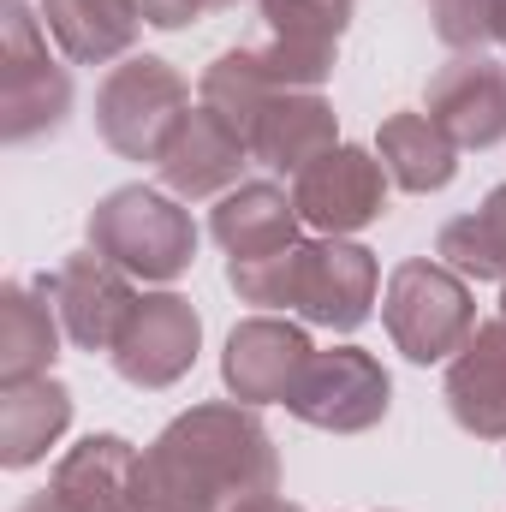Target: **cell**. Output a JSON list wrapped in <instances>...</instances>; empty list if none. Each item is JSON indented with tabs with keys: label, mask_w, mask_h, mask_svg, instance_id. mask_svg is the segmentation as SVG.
Returning a JSON list of instances; mask_svg holds the SVG:
<instances>
[{
	"label": "cell",
	"mask_w": 506,
	"mask_h": 512,
	"mask_svg": "<svg viewBox=\"0 0 506 512\" xmlns=\"http://www.w3.org/2000/svg\"><path fill=\"white\" fill-rule=\"evenodd\" d=\"M262 489H280L268 423L245 399H215L173 417L137 453L131 512H227Z\"/></svg>",
	"instance_id": "1"
},
{
	"label": "cell",
	"mask_w": 506,
	"mask_h": 512,
	"mask_svg": "<svg viewBox=\"0 0 506 512\" xmlns=\"http://www.w3.org/2000/svg\"><path fill=\"white\" fill-rule=\"evenodd\" d=\"M90 251L108 256L143 286H173L197 262V227L173 191L120 185L90 209Z\"/></svg>",
	"instance_id": "2"
},
{
	"label": "cell",
	"mask_w": 506,
	"mask_h": 512,
	"mask_svg": "<svg viewBox=\"0 0 506 512\" xmlns=\"http://www.w3.org/2000/svg\"><path fill=\"white\" fill-rule=\"evenodd\" d=\"M381 322H387L393 352H405L411 364H453L465 340L477 334L471 280L453 274L441 256H411L387 274Z\"/></svg>",
	"instance_id": "3"
},
{
	"label": "cell",
	"mask_w": 506,
	"mask_h": 512,
	"mask_svg": "<svg viewBox=\"0 0 506 512\" xmlns=\"http://www.w3.org/2000/svg\"><path fill=\"white\" fill-rule=\"evenodd\" d=\"M185 120H191V84L179 78L173 60L131 54L120 66H108V78L96 90V131L114 155L161 167V155L173 149Z\"/></svg>",
	"instance_id": "4"
},
{
	"label": "cell",
	"mask_w": 506,
	"mask_h": 512,
	"mask_svg": "<svg viewBox=\"0 0 506 512\" xmlns=\"http://www.w3.org/2000/svg\"><path fill=\"white\" fill-rule=\"evenodd\" d=\"M72 114V78L48 54V24L24 0L0 6V137L36 143L54 137Z\"/></svg>",
	"instance_id": "5"
},
{
	"label": "cell",
	"mask_w": 506,
	"mask_h": 512,
	"mask_svg": "<svg viewBox=\"0 0 506 512\" xmlns=\"http://www.w3.org/2000/svg\"><path fill=\"white\" fill-rule=\"evenodd\" d=\"M387 405H393V382H387L381 358H370L364 346H334V352L310 358L286 411L322 435H364L387 417Z\"/></svg>",
	"instance_id": "6"
},
{
	"label": "cell",
	"mask_w": 506,
	"mask_h": 512,
	"mask_svg": "<svg viewBox=\"0 0 506 512\" xmlns=\"http://www.w3.org/2000/svg\"><path fill=\"white\" fill-rule=\"evenodd\" d=\"M387 167H381L376 149H358V143H340L328 149L316 167H304L292 179V203L304 215V227L328 233V239H352L364 227H376L387 215Z\"/></svg>",
	"instance_id": "7"
},
{
	"label": "cell",
	"mask_w": 506,
	"mask_h": 512,
	"mask_svg": "<svg viewBox=\"0 0 506 512\" xmlns=\"http://www.w3.org/2000/svg\"><path fill=\"white\" fill-rule=\"evenodd\" d=\"M197 346H203V316L191 310V298H179V292H149V298H137L126 334H120V346H114L108 358H114L120 382L143 387V393H161V387H173V382L191 376Z\"/></svg>",
	"instance_id": "8"
},
{
	"label": "cell",
	"mask_w": 506,
	"mask_h": 512,
	"mask_svg": "<svg viewBox=\"0 0 506 512\" xmlns=\"http://www.w3.org/2000/svg\"><path fill=\"white\" fill-rule=\"evenodd\" d=\"M42 292L54 298L60 328H66V340H72L78 352H114L120 334H126V322H131V310H137L131 274L114 268L108 256H96V251L66 256V262L42 280Z\"/></svg>",
	"instance_id": "9"
},
{
	"label": "cell",
	"mask_w": 506,
	"mask_h": 512,
	"mask_svg": "<svg viewBox=\"0 0 506 512\" xmlns=\"http://www.w3.org/2000/svg\"><path fill=\"white\" fill-rule=\"evenodd\" d=\"M316 346L304 340V328L292 322H274V316H251L227 334V352H221V382L233 399L245 405H292V393L304 382Z\"/></svg>",
	"instance_id": "10"
},
{
	"label": "cell",
	"mask_w": 506,
	"mask_h": 512,
	"mask_svg": "<svg viewBox=\"0 0 506 512\" xmlns=\"http://www.w3.org/2000/svg\"><path fill=\"white\" fill-rule=\"evenodd\" d=\"M381 292L376 256L352 239H304V274H298V316L334 334H352L370 322Z\"/></svg>",
	"instance_id": "11"
},
{
	"label": "cell",
	"mask_w": 506,
	"mask_h": 512,
	"mask_svg": "<svg viewBox=\"0 0 506 512\" xmlns=\"http://www.w3.org/2000/svg\"><path fill=\"white\" fill-rule=\"evenodd\" d=\"M423 114L447 131L459 149H495L506 143V66L489 54H453L429 78Z\"/></svg>",
	"instance_id": "12"
},
{
	"label": "cell",
	"mask_w": 506,
	"mask_h": 512,
	"mask_svg": "<svg viewBox=\"0 0 506 512\" xmlns=\"http://www.w3.org/2000/svg\"><path fill=\"white\" fill-rule=\"evenodd\" d=\"M245 167H251V143L233 126H221L209 108H191L185 131L173 137V149L161 155L155 173L179 203H209V197H227L233 185H245Z\"/></svg>",
	"instance_id": "13"
},
{
	"label": "cell",
	"mask_w": 506,
	"mask_h": 512,
	"mask_svg": "<svg viewBox=\"0 0 506 512\" xmlns=\"http://www.w3.org/2000/svg\"><path fill=\"white\" fill-rule=\"evenodd\" d=\"M447 411L465 435L506 441V316L477 322L465 352L447 364Z\"/></svg>",
	"instance_id": "14"
},
{
	"label": "cell",
	"mask_w": 506,
	"mask_h": 512,
	"mask_svg": "<svg viewBox=\"0 0 506 512\" xmlns=\"http://www.w3.org/2000/svg\"><path fill=\"white\" fill-rule=\"evenodd\" d=\"M328 149H340V120L322 90H280L251 131V161L286 179L316 167Z\"/></svg>",
	"instance_id": "15"
},
{
	"label": "cell",
	"mask_w": 506,
	"mask_h": 512,
	"mask_svg": "<svg viewBox=\"0 0 506 512\" xmlns=\"http://www.w3.org/2000/svg\"><path fill=\"white\" fill-rule=\"evenodd\" d=\"M298 227H304V215H298L292 191H280V185H268V179L233 185L227 197H215V215H209V233H215V245L227 251V262L292 251V245H298Z\"/></svg>",
	"instance_id": "16"
},
{
	"label": "cell",
	"mask_w": 506,
	"mask_h": 512,
	"mask_svg": "<svg viewBox=\"0 0 506 512\" xmlns=\"http://www.w3.org/2000/svg\"><path fill=\"white\" fill-rule=\"evenodd\" d=\"M60 310L42 286H24V280H6L0 286V387L12 382H36L54 370L60 358Z\"/></svg>",
	"instance_id": "17"
},
{
	"label": "cell",
	"mask_w": 506,
	"mask_h": 512,
	"mask_svg": "<svg viewBox=\"0 0 506 512\" xmlns=\"http://www.w3.org/2000/svg\"><path fill=\"white\" fill-rule=\"evenodd\" d=\"M72 429V387L54 376L0 387V465L30 471L48 459V447Z\"/></svg>",
	"instance_id": "18"
},
{
	"label": "cell",
	"mask_w": 506,
	"mask_h": 512,
	"mask_svg": "<svg viewBox=\"0 0 506 512\" xmlns=\"http://www.w3.org/2000/svg\"><path fill=\"white\" fill-rule=\"evenodd\" d=\"M42 24L72 66H120L143 30L131 0H42Z\"/></svg>",
	"instance_id": "19"
},
{
	"label": "cell",
	"mask_w": 506,
	"mask_h": 512,
	"mask_svg": "<svg viewBox=\"0 0 506 512\" xmlns=\"http://www.w3.org/2000/svg\"><path fill=\"white\" fill-rule=\"evenodd\" d=\"M376 155H381V167H387V179H393L399 191H411V197H435V191H447L453 173H459V143L435 126L429 114H417V108L381 120Z\"/></svg>",
	"instance_id": "20"
},
{
	"label": "cell",
	"mask_w": 506,
	"mask_h": 512,
	"mask_svg": "<svg viewBox=\"0 0 506 512\" xmlns=\"http://www.w3.org/2000/svg\"><path fill=\"white\" fill-rule=\"evenodd\" d=\"M131 477L137 447L126 435H84L48 477L54 495H66L78 512H131Z\"/></svg>",
	"instance_id": "21"
},
{
	"label": "cell",
	"mask_w": 506,
	"mask_h": 512,
	"mask_svg": "<svg viewBox=\"0 0 506 512\" xmlns=\"http://www.w3.org/2000/svg\"><path fill=\"white\" fill-rule=\"evenodd\" d=\"M274 96H280V90H274V78L262 72L256 48H227V54H215V60L203 66V78H197V108H209L221 126H233L245 143H251L256 120L268 114Z\"/></svg>",
	"instance_id": "22"
},
{
	"label": "cell",
	"mask_w": 506,
	"mask_h": 512,
	"mask_svg": "<svg viewBox=\"0 0 506 512\" xmlns=\"http://www.w3.org/2000/svg\"><path fill=\"white\" fill-rule=\"evenodd\" d=\"M435 256L465 280H506V185L483 197L477 215L447 221L435 239Z\"/></svg>",
	"instance_id": "23"
},
{
	"label": "cell",
	"mask_w": 506,
	"mask_h": 512,
	"mask_svg": "<svg viewBox=\"0 0 506 512\" xmlns=\"http://www.w3.org/2000/svg\"><path fill=\"white\" fill-rule=\"evenodd\" d=\"M298 274H304V239L292 251L251 256V262H227V286L256 304V310H298Z\"/></svg>",
	"instance_id": "24"
},
{
	"label": "cell",
	"mask_w": 506,
	"mask_h": 512,
	"mask_svg": "<svg viewBox=\"0 0 506 512\" xmlns=\"http://www.w3.org/2000/svg\"><path fill=\"white\" fill-rule=\"evenodd\" d=\"M352 12H358V0H262L268 36L316 42V48H340V36H346Z\"/></svg>",
	"instance_id": "25"
},
{
	"label": "cell",
	"mask_w": 506,
	"mask_h": 512,
	"mask_svg": "<svg viewBox=\"0 0 506 512\" xmlns=\"http://www.w3.org/2000/svg\"><path fill=\"white\" fill-rule=\"evenodd\" d=\"M435 6V36L453 54H483L489 42H501L506 0H429Z\"/></svg>",
	"instance_id": "26"
},
{
	"label": "cell",
	"mask_w": 506,
	"mask_h": 512,
	"mask_svg": "<svg viewBox=\"0 0 506 512\" xmlns=\"http://www.w3.org/2000/svg\"><path fill=\"white\" fill-rule=\"evenodd\" d=\"M262 72L274 78V90H322L334 78V60L340 48H316V42H286V36H268L256 48Z\"/></svg>",
	"instance_id": "27"
},
{
	"label": "cell",
	"mask_w": 506,
	"mask_h": 512,
	"mask_svg": "<svg viewBox=\"0 0 506 512\" xmlns=\"http://www.w3.org/2000/svg\"><path fill=\"white\" fill-rule=\"evenodd\" d=\"M131 12H137L149 30H185V24H197L209 6H203V0H131Z\"/></svg>",
	"instance_id": "28"
},
{
	"label": "cell",
	"mask_w": 506,
	"mask_h": 512,
	"mask_svg": "<svg viewBox=\"0 0 506 512\" xmlns=\"http://www.w3.org/2000/svg\"><path fill=\"white\" fill-rule=\"evenodd\" d=\"M227 512H304L298 501H286L280 489H262V495H245L239 507H227Z\"/></svg>",
	"instance_id": "29"
},
{
	"label": "cell",
	"mask_w": 506,
	"mask_h": 512,
	"mask_svg": "<svg viewBox=\"0 0 506 512\" xmlns=\"http://www.w3.org/2000/svg\"><path fill=\"white\" fill-rule=\"evenodd\" d=\"M18 512H78L66 495H54V489H42V495H30V501H18Z\"/></svg>",
	"instance_id": "30"
},
{
	"label": "cell",
	"mask_w": 506,
	"mask_h": 512,
	"mask_svg": "<svg viewBox=\"0 0 506 512\" xmlns=\"http://www.w3.org/2000/svg\"><path fill=\"white\" fill-rule=\"evenodd\" d=\"M203 6H209V12H227V6H239V0H203Z\"/></svg>",
	"instance_id": "31"
},
{
	"label": "cell",
	"mask_w": 506,
	"mask_h": 512,
	"mask_svg": "<svg viewBox=\"0 0 506 512\" xmlns=\"http://www.w3.org/2000/svg\"><path fill=\"white\" fill-rule=\"evenodd\" d=\"M501 316H506V280H501Z\"/></svg>",
	"instance_id": "32"
},
{
	"label": "cell",
	"mask_w": 506,
	"mask_h": 512,
	"mask_svg": "<svg viewBox=\"0 0 506 512\" xmlns=\"http://www.w3.org/2000/svg\"><path fill=\"white\" fill-rule=\"evenodd\" d=\"M501 48H506V24H501Z\"/></svg>",
	"instance_id": "33"
}]
</instances>
